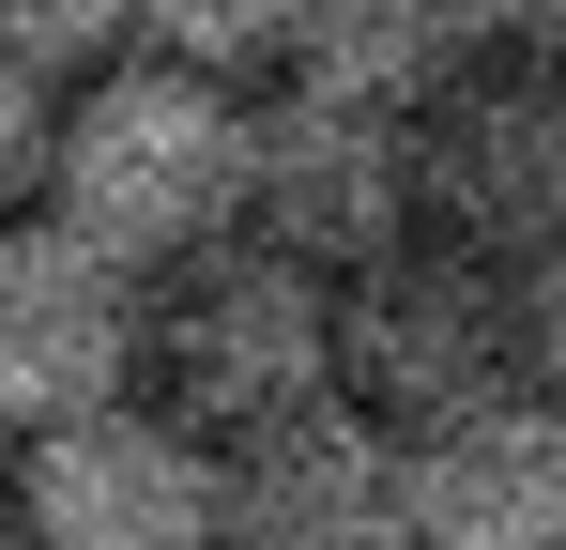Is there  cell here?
<instances>
[{
  "mask_svg": "<svg viewBox=\"0 0 566 550\" xmlns=\"http://www.w3.org/2000/svg\"><path fill=\"white\" fill-rule=\"evenodd\" d=\"M46 214H77L123 261H185L245 214V77H199L169 46H107L77 62V92H46Z\"/></svg>",
  "mask_w": 566,
  "mask_h": 550,
  "instance_id": "1",
  "label": "cell"
},
{
  "mask_svg": "<svg viewBox=\"0 0 566 550\" xmlns=\"http://www.w3.org/2000/svg\"><path fill=\"white\" fill-rule=\"evenodd\" d=\"M154 275L169 290L138 306V398H169L199 444H230V429H261V413H291V398L337 382V306L261 230H214V245H185Z\"/></svg>",
  "mask_w": 566,
  "mask_h": 550,
  "instance_id": "2",
  "label": "cell"
},
{
  "mask_svg": "<svg viewBox=\"0 0 566 550\" xmlns=\"http://www.w3.org/2000/svg\"><path fill=\"white\" fill-rule=\"evenodd\" d=\"M322 306H337V398H368L398 444L521 382V275L460 230H398L368 261H337Z\"/></svg>",
  "mask_w": 566,
  "mask_h": 550,
  "instance_id": "3",
  "label": "cell"
},
{
  "mask_svg": "<svg viewBox=\"0 0 566 550\" xmlns=\"http://www.w3.org/2000/svg\"><path fill=\"white\" fill-rule=\"evenodd\" d=\"M31 458H0L15 474V520L46 550H214L230 536V474L199 444L169 398H93V413H62V429H15Z\"/></svg>",
  "mask_w": 566,
  "mask_h": 550,
  "instance_id": "4",
  "label": "cell"
},
{
  "mask_svg": "<svg viewBox=\"0 0 566 550\" xmlns=\"http://www.w3.org/2000/svg\"><path fill=\"white\" fill-rule=\"evenodd\" d=\"M413 230H460L490 261L566 230V62L474 46L460 77L413 92Z\"/></svg>",
  "mask_w": 566,
  "mask_h": 550,
  "instance_id": "5",
  "label": "cell"
},
{
  "mask_svg": "<svg viewBox=\"0 0 566 550\" xmlns=\"http://www.w3.org/2000/svg\"><path fill=\"white\" fill-rule=\"evenodd\" d=\"M230 230H261L306 275L398 245L413 230V107H368L337 77H276L245 107V214Z\"/></svg>",
  "mask_w": 566,
  "mask_h": 550,
  "instance_id": "6",
  "label": "cell"
},
{
  "mask_svg": "<svg viewBox=\"0 0 566 550\" xmlns=\"http://www.w3.org/2000/svg\"><path fill=\"white\" fill-rule=\"evenodd\" d=\"M138 306H154V275L93 245L77 214H31V230H0V429H62V413H93L138 382Z\"/></svg>",
  "mask_w": 566,
  "mask_h": 550,
  "instance_id": "7",
  "label": "cell"
},
{
  "mask_svg": "<svg viewBox=\"0 0 566 550\" xmlns=\"http://www.w3.org/2000/svg\"><path fill=\"white\" fill-rule=\"evenodd\" d=\"M398 536L429 550H566V398L490 382L474 413L398 444Z\"/></svg>",
  "mask_w": 566,
  "mask_h": 550,
  "instance_id": "8",
  "label": "cell"
},
{
  "mask_svg": "<svg viewBox=\"0 0 566 550\" xmlns=\"http://www.w3.org/2000/svg\"><path fill=\"white\" fill-rule=\"evenodd\" d=\"M214 474H230V536H261V550H382L398 536V429L337 382L230 429Z\"/></svg>",
  "mask_w": 566,
  "mask_h": 550,
  "instance_id": "9",
  "label": "cell"
},
{
  "mask_svg": "<svg viewBox=\"0 0 566 550\" xmlns=\"http://www.w3.org/2000/svg\"><path fill=\"white\" fill-rule=\"evenodd\" d=\"M490 46V0H291V77H337L368 107H413Z\"/></svg>",
  "mask_w": 566,
  "mask_h": 550,
  "instance_id": "10",
  "label": "cell"
},
{
  "mask_svg": "<svg viewBox=\"0 0 566 550\" xmlns=\"http://www.w3.org/2000/svg\"><path fill=\"white\" fill-rule=\"evenodd\" d=\"M138 46H169L199 77H261L291 62V0H138Z\"/></svg>",
  "mask_w": 566,
  "mask_h": 550,
  "instance_id": "11",
  "label": "cell"
},
{
  "mask_svg": "<svg viewBox=\"0 0 566 550\" xmlns=\"http://www.w3.org/2000/svg\"><path fill=\"white\" fill-rule=\"evenodd\" d=\"M0 46L46 62V77H77L107 46H138V0H0Z\"/></svg>",
  "mask_w": 566,
  "mask_h": 550,
  "instance_id": "12",
  "label": "cell"
},
{
  "mask_svg": "<svg viewBox=\"0 0 566 550\" xmlns=\"http://www.w3.org/2000/svg\"><path fill=\"white\" fill-rule=\"evenodd\" d=\"M505 275H521V382H552V398H566V230H552V245H521Z\"/></svg>",
  "mask_w": 566,
  "mask_h": 550,
  "instance_id": "13",
  "label": "cell"
},
{
  "mask_svg": "<svg viewBox=\"0 0 566 550\" xmlns=\"http://www.w3.org/2000/svg\"><path fill=\"white\" fill-rule=\"evenodd\" d=\"M46 62H15V46H0V199H31V169H46Z\"/></svg>",
  "mask_w": 566,
  "mask_h": 550,
  "instance_id": "14",
  "label": "cell"
},
{
  "mask_svg": "<svg viewBox=\"0 0 566 550\" xmlns=\"http://www.w3.org/2000/svg\"><path fill=\"white\" fill-rule=\"evenodd\" d=\"M490 46H536V62H566V0H490Z\"/></svg>",
  "mask_w": 566,
  "mask_h": 550,
  "instance_id": "15",
  "label": "cell"
},
{
  "mask_svg": "<svg viewBox=\"0 0 566 550\" xmlns=\"http://www.w3.org/2000/svg\"><path fill=\"white\" fill-rule=\"evenodd\" d=\"M0 536H15V474H0Z\"/></svg>",
  "mask_w": 566,
  "mask_h": 550,
  "instance_id": "16",
  "label": "cell"
}]
</instances>
